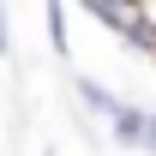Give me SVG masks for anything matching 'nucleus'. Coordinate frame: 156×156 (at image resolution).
I'll return each mask as SVG.
<instances>
[{
  "label": "nucleus",
  "mask_w": 156,
  "mask_h": 156,
  "mask_svg": "<svg viewBox=\"0 0 156 156\" xmlns=\"http://www.w3.org/2000/svg\"><path fill=\"white\" fill-rule=\"evenodd\" d=\"M72 90H78V102H84L90 114H102V120H108V114L120 108V96H114V90H108V84H96V78H84V72L72 78Z\"/></svg>",
  "instance_id": "nucleus-3"
},
{
  "label": "nucleus",
  "mask_w": 156,
  "mask_h": 156,
  "mask_svg": "<svg viewBox=\"0 0 156 156\" xmlns=\"http://www.w3.org/2000/svg\"><path fill=\"white\" fill-rule=\"evenodd\" d=\"M144 126H150V108H138V102H120L108 114V132L120 150H144Z\"/></svg>",
  "instance_id": "nucleus-2"
},
{
  "label": "nucleus",
  "mask_w": 156,
  "mask_h": 156,
  "mask_svg": "<svg viewBox=\"0 0 156 156\" xmlns=\"http://www.w3.org/2000/svg\"><path fill=\"white\" fill-rule=\"evenodd\" d=\"M144 150L156 156V108H150V126H144Z\"/></svg>",
  "instance_id": "nucleus-5"
},
{
  "label": "nucleus",
  "mask_w": 156,
  "mask_h": 156,
  "mask_svg": "<svg viewBox=\"0 0 156 156\" xmlns=\"http://www.w3.org/2000/svg\"><path fill=\"white\" fill-rule=\"evenodd\" d=\"M90 18L102 30H114L120 42H132L138 54L156 60V6H90Z\"/></svg>",
  "instance_id": "nucleus-1"
},
{
  "label": "nucleus",
  "mask_w": 156,
  "mask_h": 156,
  "mask_svg": "<svg viewBox=\"0 0 156 156\" xmlns=\"http://www.w3.org/2000/svg\"><path fill=\"white\" fill-rule=\"evenodd\" d=\"M42 18H48V42H54V54H66V6H48Z\"/></svg>",
  "instance_id": "nucleus-4"
},
{
  "label": "nucleus",
  "mask_w": 156,
  "mask_h": 156,
  "mask_svg": "<svg viewBox=\"0 0 156 156\" xmlns=\"http://www.w3.org/2000/svg\"><path fill=\"white\" fill-rule=\"evenodd\" d=\"M6 48H12V42H6V6H0V54H6Z\"/></svg>",
  "instance_id": "nucleus-6"
}]
</instances>
